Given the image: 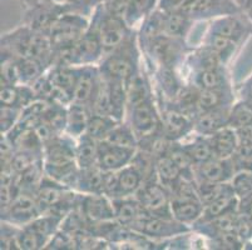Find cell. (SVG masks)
<instances>
[{
    "instance_id": "1",
    "label": "cell",
    "mask_w": 252,
    "mask_h": 250,
    "mask_svg": "<svg viewBox=\"0 0 252 250\" xmlns=\"http://www.w3.org/2000/svg\"><path fill=\"white\" fill-rule=\"evenodd\" d=\"M98 69L103 79L127 84L141 69L136 35L133 34L121 47L105 54Z\"/></svg>"
},
{
    "instance_id": "2",
    "label": "cell",
    "mask_w": 252,
    "mask_h": 250,
    "mask_svg": "<svg viewBox=\"0 0 252 250\" xmlns=\"http://www.w3.org/2000/svg\"><path fill=\"white\" fill-rule=\"evenodd\" d=\"M91 24L98 31L104 55L121 47L134 34L126 20L112 11L105 3L99 4L92 11Z\"/></svg>"
},
{
    "instance_id": "3",
    "label": "cell",
    "mask_w": 252,
    "mask_h": 250,
    "mask_svg": "<svg viewBox=\"0 0 252 250\" xmlns=\"http://www.w3.org/2000/svg\"><path fill=\"white\" fill-rule=\"evenodd\" d=\"M142 47L159 68L175 69L187 55L185 39L173 38L166 34H158L142 41Z\"/></svg>"
},
{
    "instance_id": "4",
    "label": "cell",
    "mask_w": 252,
    "mask_h": 250,
    "mask_svg": "<svg viewBox=\"0 0 252 250\" xmlns=\"http://www.w3.org/2000/svg\"><path fill=\"white\" fill-rule=\"evenodd\" d=\"M89 22L86 14L75 10H67L53 24L49 30V38L54 49L74 45L86 33Z\"/></svg>"
},
{
    "instance_id": "5",
    "label": "cell",
    "mask_w": 252,
    "mask_h": 250,
    "mask_svg": "<svg viewBox=\"0 0 252 250\" xmlns=\"http://www.w3.org/2000/svg\"><path fill=\"white\" fill-rule=\"evenodd\" d=\"M128 113H129L128 124L132 127L134 134L138 138V141L162 134L161 111L155 104L153 98L141 104L128 108Z\"/></svg>"
},
{
    "instance_id": "6",
    "label": "cell",
    "mask_w": 252,
    "mask_h": 250,
    "mask_svg": "<svg viewBox=\"0 0 252 250\" xmlns=\"http://www.w3.org/2000/svg\"><path fill=\"white\" fill-rule=\"evenodd\" d=\"M176 10L194 23L240 13L235 0H183Z\"/></svg>"
},
{
    "instance_id": "7",
    "label": "cell",
    "mask_w": 252,
    "mask_h": 250,
    "mask_svg": "<svg viewBox=\"0 0 252 250\" xmlns=\"http://www.w3.org/2000/svg\"><path fill=\"white\" fill-rule=\"evenodd\" d=\"M128 230H133L151 239H168L173 237H183L189 231V225L180 223L175 218L156 217L148 214L142 219L137 220Z\"/></svg>"
},
{
    "instance_id": "8",
    "label": "cell",
    "mask_w": 252,
    "mask_h": 250,
    "mask_svg": "<svg viewBox=\"0 0 252 250\" xmlns=\"http://www.w3.org/2000/svg\"><path fill=\"white\" fill-rule=\"evenodd\" d=\"M134 196L152 215L173 218L171 213V194L157 178L146 180Z\"/></svg>"
},
{
    "instance_id": "9",
    "label": "cell",
    "mask_w": 252,
    "mask_h": 250,
    "mask_svg": "<svg viewBox=\"0 0 252 250\" xmlns=\"http://www.w3.org/2000/svg\"><path fill=\"white\" fill-rule=\"evenodd\" d=\"M42 214L35 194L19 192L10 205L1 212V220H5L18 226H24Z\"/></svg>"
},
{
    "instance_id": "10",
    "label": "cell",
    "mask_w": 252,
    "mask_h": 250,
    "mask_svg": "<svg viewBox=\"0 0 252 250\" xmlns=\"http://www.w3.org/2000/svg\"><path fill=\"white\" fill-rule=\"evenodd\" d=\"M77 208L82 212L89 224H98L116 220L113 201L104 194H83L79 193Z\"/></svg>"
},
{
    "instance_id": "11",
    "label": "cell",
    "mask_w": 252,
    "mask_h": 250,
    "mask_svg": "<svg viewBox=\"0 0 252 250\" xmlns=\"http://www.w3.org/2000/svg\"><path fill=\"white\" fill-rule=\"evenodd\" d=\"M104 56L98 31L89 23L86 33L73 45V65H94Z\"/></svg>"
},
{
    "instance_id": "12",
    "label": "cell",
    "mask_w": 252,
    "mask_h": 250,
    "mask_svg": "<svg viewBox=\"0 0 252 250\" xmlns=\"http://www.w3.org/2000/svg\"><path fill=\"white\" fill-rule=\"evenodd\" d=\"M137 149L116 145L105 140L98 146V167L104 171H118L129 165L136 157Z\"/></svg>"
},
{
    "instance_id": "13",
    "label": "cell",
    "mask_w": 252,
    "mask_h": 250,
    "mask_svg": "<svg viewBox=\"0 0 252 250\" xmlns=\"http://www.w3.org/2000/svg\"><path fill=\"white\" fill-rule=\"evenodd\" d=\"M207 31L219 34L235 41L236 44H240L252 31V25L244 14L237 13L214 19L211 22Z\"/></svg>"
},
{
    "instance_id": "14",
    "label": "cell",
    "mask_w": 252,
    "mask_h": 250,
    "mask_svg": "<svg viewBox=\"0 0 252 250\" xmlns=\"http://www.w3.org/2000/svg\"><path fill=\"white\" fill-rule=\"evenodd\" d=\"M161 118L162 134L171 141H182L193 132V119L173 105L161 110Z\"/></svg>"
},
{
    "instance_id": "15",
    "label": "cell",
    "mask_w": 252,
    "mask_h": 250,
    "mask_svg": "<svg viewBox=\"0 0 252 250\" xmlns=\"http://www.w3.org/2000/svg\"><path fill=\"white\" fill-rule=\"evenodd\" d=\"M235 173L236 165L233 158L230 159L212 158L208 162L194 167V180L222 184V183L231 182Z\"/></svg>"
},
{
    "instance_id": "16",
    "label": "cell",
    "mask_w": 252,
    "mask_h": 250,
    "mask_svg": "<svg viewBox=\"0 0 252 250\" xmlns=\"http://www.w3.org/2000/svg\"><path fill=\"white\" fill-rule=\"evenodd\" d=\"M205 205L198 195L171 196V213L180 223L193 225L202 217Z\"/></svg>"
},
{
    "instance_id": "17",
    "label": "cell",
    "mask_w": 252,
    "mask_h": 250,
    "mask_svg": "<svg viewBox=\"0 0 252 250\" xmlns=\"http://www.w3.org/2000/svg\"><path fill=\"white\" fill-rule=\"evenodd\" d=\"M144 183L141 171L132 163L118 171H114V190L111 199L136 195Z\"/></svg>"
},
{
    "instance_id": "18",
    "label": "cell",
    "mask_w": 252,
    "mask_h": 250,
    "mask_svg": "<svg viewBox=\"0 0 252 250\" xmlns=\"http://www.w3.org/2000/svg\"><path fill=\"white\" fill-rule=\"evenodd\" d=\"M230 109L231 108H222L200 113L193 119V133L210 137L219 130L228 127Z\"/></svg>"
},
{
    "instance_id": "19",
    "label": "cell",
    "mask_w": 252,
    "mask_h": 250,
    "mask_svg": "<svg viewBox=\"0 0 252 250\" xmlns=\"http://www.w3.org/2000/svg\"><path fill=\"white\" fill-rule=\"evenodd\" d=\"M157 15L162 34L173 36V38L185 39V40L194 23L193 20L177 10L163 11L157 9Z\"/></svg>"
},
{
    "instance_id": "20",
    "label": "cell",
    "mask_w": 252,
    "mask_h": 250,
    "mask_svg": "<svg viewBox=\"0 0 252 250\" xmlns=\"http://www.w3.org/2000/svg\"><path fill=\"white\" fill-rule=\"evenodd\" d=\"M114 208V217L119 224L125 228H128L137 220L142 219L146 215L151 214L148 210L138 201L134 195L125 196V198L112 199Z\"/></svg>"
},
{
    "instance_id": "21",
    "label": "cell",
    "mask_w": 252,
    "mask_h": 250,
    "mask_svg": "<svg viewBox=\"0 0 252 250\" xmlns=\"http://www.w3.org/2000/svg\"><path fill=\"white\" fill-rule=\"evenodd\" d=\"M191 82L192 85L198 89H221L231 86L224 65L192 70Z\"/></svg>"
},
{
    "instance_id": "22",
    "label": "cell",
    "mask_w": 252,
    "mask_h": 250,
    "mask_svg": "<svg viewBox=\"0 0 252 250\" xmlns=\"http://www.w3.org/2000/svg\"><path fill=\"white\" fill-rule=\"evenodd\" d=\"M232 105L233 95L231 86L221 89H200L197 98V115L202 111L231 108Z\"/></svg>"
},
{
    "instance_id": "23",
    "label": "cell",
    "mask_w": 252,
    "mask_h": 250,
    "mask_svg": "<svg viewBox=\"0 0 252 250\" xmlns=\"http://www.w3.org/2000/svg\"><path fill=\"white\" fill-rule=\"evenodd\" d=\"M92 115V109L86 104L72 102L67 107V128L65 133L74 139L86 133L89 119Z\"/></svg>"
},
{
    "instance_id": "24",
    "label": "cell",
    "mask_w": 252,
    "mask_h": 250,
    "mask_svg": "<svg viewBox=\"0 0 252 250\" xmlns=\"http://www.w3.org/2000/svg\"><path fill=\"white\" fill-rule=\"evenodd\" d=\"M187 139H189L187 141H180V143L182 144L186 153H187L189 157L191 158L194 167L203 164V163L208 162V160H211L212 158H216L215 157L212 145H211L210 137L200 135L197 134V133H194V135H192V137L189 135Z\"/></svg>"
},
{
    "instance_id": "25",
    "label": "cell",
    "mask_w": 252,
    "mask_h": 250,
    "mask_svg": "<svg viewBox=\"0 0 252 250\" xmlns=\"http://www.w3.org/2000/svg\"><path fill=\"white\" fill-rule=\"evenodd\" d=\"M107 171L94 165L92 168L79 169L74 189L83 194H103Z\"/></svg>"
},
{
    "instance_id": "26",
    "label": "cell",
    "mask_w": 252,
    "mask_h": 250,
    "mask_svg": "<svg viewBox=\"0 0 252 250\" xmlns=\"http://www.w3.org/2000/svg\"><path fill=\"white\" fill-rule=\"evenodd\" d=\"M210 141L215 157L221 159L233 158L238 149V137L233 128L226 127L215 134L210 135Z\"/></svg>"
},
{
    "instance_id": "27",
    "label": "cell",
    "mask_w": 252,
    "mask_h": 250,
    "mask_svg": "<svg viewBox=\"0 0 252 250\" xmlns=\"http://www.w3.org/2000/svg\"><path fill=\"white\" fill-rule=\"evenodd\" d=\"M126 94L127 109L153 98L150 80L147 75L142 72V69H139V72L126 84Z\"/></svg>"
},
{
    "instance_id": "28",
    "label": "cell",
    "mask_w": 252,
    "mask_h": 250,
    "mask_svg": "<svg viewBox=\"0 0 252 250\" xmlns=\"http://www.w3.org/2000/svg\"><path fill=\"white\" fill-rule=\"evenodd\" d=\"M98 146L99 141L87 133L77 138L75 160L79 169L92 168L94 165H98Z\"/></svg>"
},
{
    "instance_id": "29",
    "label": "cell",
    "mask_w": 252,
    "mask_h": 250,
    "mask_svg": "<svg viewBox=\"0 0 252 250\" xmlns=\"http://www.w3.org/2000/svg\"><path fill=\"white\" fill-rule=\"evenodd\" d=\"M156 176L158 182L169 192V189L183 178V174L177 164L168 155L164 154L156 160Z\"/></svg>"
},
{
    "instance_id": "30",
    "label": "cell",
    "mask_w": 252,
    "mask_h": 250,
    "mask_svg": "<svg viewBox=\"0 0 252 250\" xmlns=\"http://www.w3.org/2000/svg\"><path fill=\"white\" fill-rule=\"evenodd\" d=\"M203 45L210 48L214 53H216L217 56L226 65V63L232 58L233 53H235L238 44H236L235 41L230 40V39L224 38V36L219 35V34L206 31V36L203 39Z\"/></svg>"
},
{
    "instance_id": "31",
    "label": "cell",
    "mask_w": 252,
    "mask_h": 250,
    "mask_svg": "<svg viewBox=\"0 0 252 250\" xmlns=\"http://www.w3.org/2000/svg\"><path fill=\"white\" fill-rule=\"evenodd\" d=\"M118 123H121V121L116 120V119L109 115L92 113L86 133L88 135H91L92 138L97 139L98 141L104 140L107 135L113 130V128Z\"/></svg>"
},
{
    "instance_id": "32",
    "label": "cell",
    "mask_w": 252,
    "mask_h": 250,
    "mask_svg": "<svg viewBox=\"0 0 252 250\" xmlns=\"http://www.w3.org/2000/svg\"><path fill=\"white\" fill-rule=\"evenodd\" d=\"M108 143L116 144V145L128 146V148H136L138 149V138L134 134L133 129L129 124L127 123H118L116 127L113 128L111 133L107 135L104 139Z\"/></svg>"
},
{
    "instance_id": "33",
    "label": "cell",
    "mask_w": 252,
    "mask_h": 250,
    "mask_svg": "<svg viewBox=\"0 0 252 250\" xmlns=\"http://www.w3.org/2000/svg\"><path fill=\"white\" fill-rule=\"evenodd\" d=\"M252 124V108L246 102L233 104L230 109V120L228 127L233 129L247 127Z\"/></svg>"
},
{
    "instance_id": "34",
    "label": "cell",
    "mask_w": 252,
    "mask_h": 250,
    "mask_svg": "<svg viewBox=\"0 0 252 250\" xmlns=\"http://www.w3.org/2000/svg\"><path fill=\"white\" fill-rule=\"evenodd\" d=\"M231 187L235 192L238 200L242 198L251 195L252 194V171L241 169L235 173L233 178L231 179Z\"/></svg>"
},
{
    "instance_id": "35",
    "label": "cell",
    "mask_w": 252,
    "mask_h": 250,
    "mask_svg": "<svg viewBox=\"0 0 252 250\" xmlns=\"http://www.w3.org/2000/svg\"><path fill=\"white\" fill-rule=\"evenodd\" d=\"M20 249L24 250H38L47 248L49 244V240L47 238L42 237L40 234L35 233L34 230L29 229L28 226H22L19 235Z\"/></svg>"
},
{
    "instance_id": "36",
    "label": "cell",
    "mask_w": 252,
    "mask_h": 250,
    "mask_svg": "<svg viewBox=\"0 0 252 250\" xmlns=\"http://www.w3.org/2000/svg\"><path fill=\"white\" fill-rule=\"evenodd\" d=\"M22 226L1 220V249H20L19 235Z\"/></svg>"
},
{
    "instance_id": "37",
    "label": "cell",
    "mask_w": 252,
    "mask_h": 250,
    "mask_svg": "<svg viewBox=\"0 0 252 250\" xmlns=\"http://www.w3.org/2000/svg\"><path fill=\"white\" fill-rule=\"evenodd\" d=\"M23 109L18 107H8V105H1V134H8L13 128L18 124L22 116Z\"/></svg>"
},
{
    "instance_id": "38",
    "label": "cell",
    "mask_w": 252,
    "mask_h": 250,
    "mask_svg": "<svg viewBox=\"0 0 252 250\" xmlns=\"http://www.w3.org/2000/svg\"><path fill=\"white\" fill-rule=\"evenodd\" d=\"M25 5V9L35 8V6L42 5H54V6H63V8H69L72 10V0H20Z\"/></svg>"
},
{
    "instance_id": "39",
    "label": "cell",
    "mask_w": 252,
    "mask_h": 250,
    "mask_svg": "<svg viewBox=\"0 0 252 250\" xmlns=\"http://www.w3.org/2000/svg\"><path fill=\"white\" fill-rule=\"evenodd\" d=\"M104 1L105 0H72V8L79 13L88 14Z\"/></svg>"
},
{
    "instance_id": "40",
    "label": "cell",
    "mask_w": 252,
    "mask_h": 250,
    "mask_svg": "<svg viewBox=\"0 0 252 250\" xmlns=\"http://www.w3.org/2000/svg\"><path fill=\"white\" fill-rule=\"evenodd\" d=\"M240 13L244 14L252 25V0H235Z\"/></svg>"
},
{
    "instance_id": "41",
    "label": "cell",
    "mask_w": 252,
    "mask_h": 250,
    "mask_svg": "<svg viewBox=\"0 0 252 250\" xmlns=\"http://www.w3.org/2000/svg\"><path fill=\"white\" fill-rule=\"evenodd\" d=\"M183 0H158L157 9L163 11H172L176 10L181 5Z\"/></svg>"
},
{
    "instance_id": "42",
    "label": "cell",
    "mask_w": 252,
    "mask_h": 250,
    "mask_svg": "<svg viewBox=\"0 0 252 250\" xmlns=\"http://www.w3.org/2000/svg\"><path fill=\"white\" fill-rule=\"evenodd\" d=\"M244 102H246V103H247V104H249V105H250V107H251V108H252V98H249V99H245V100H244Z\"/></svg>"
}]
</instances>
